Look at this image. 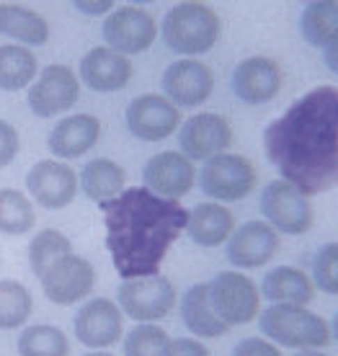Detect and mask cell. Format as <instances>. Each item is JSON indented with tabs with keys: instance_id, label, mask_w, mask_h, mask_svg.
<instances>
[{
	"instance_id": "cell-29",
	"label": "cell",
	"mask_w": 338,
	"mask_h": 356,
	"mask_svg": "<svg viewBox=\"0 0 338 356\" xmlns=\"http://www.w3.org/2000/svg\"><path fill=\"white\" fill-rule=\"evenodd\" d=\"M36 225V207L29 199V194L18 188H0V232L10 238H21L34 230Z\"/></svg>"
},
{
	"instance_id": "cell-1",
	"label": "cell",
	"mask_w": 338,
	"mask_h": 356,
	"mask_svg": "<svg viewBox=\"0 0 338 356\" xmlns=\"http://www.w3.org/2000/svg\"><path fill=\"white\" fill-rule=\"evenodd\" d=\"M264 150L282 181L305 196L325 194L338 181V90L318 86L289 104L264 129Z\"/></svg>"
},
{
	"instance_id": "cell-7",
	"label": "cell",
	"mask_w": 338,
	"mask_h": 356,
	"mask_svg": "<svg viewBox=\"0 0 338 356\" xmlns=\"http://www.w3.org/2000/svg\"><path fill=\"white\" fill-rule=\"evenodd\" d=\"M261 214L264 222H268L279 235H305L315 222V207L312 199L289 186L287 181L276 178L268 181L261 191Z\"/></svg>"
},
{
	"instance_id": "cell-32",
	"label": "cell",
	"mask_w": 338,
	"mask_h": 356,
	"mask_svg": "<svg viewBox=\"0 0 338 356\" xmlns=\"http://www.w3.org/2000/svg\"><path fill=\"white\" fill-rule=\"evenodd\" d=\"M72 253V241L65 235V232L54 230V227H47V230H39L29 241V266L34 271V276L45 274L47 268H52L54 264L65 256Z\"/></svg>"
},
{
	"instance_id": "cell-4",
	"label": "cell",
	"mask_w": 338,
	"mask_h": 356,
	"mask_svg": "<svg viewBox=\"0 0 338 356\" xmlns=\"http://www.w3.org/2000/svg\"><path fill=\"white\" fill-rule=\"evenodd\" d=\"M223 34V21L217 10L199 0H186L176 3L166 13L161 26L163 44L173 54L196 60L199 54H207Z\"/></svg>"
},
{
	"instance_id": "cell-37",
	"label": "cell",
	"mask_w": 338,
	"mask_h": 356,
	"mask_svg": "<svg viewBox=\"0 0 338 356\" xmlns=\"http://www.w3.org/2000/svg\"><path fill=\"white\" fill-rule=\"evenodd\" d=\"M163 356H212L204 341L194 339V336H181V339H170Z\"/></svg>"
},
{
	"instance_id": "cell-39",
	"label": "cell",
	"mask_w": 338,
	"mask_h": 356,
	"mask_svg": "<svg viewBox=\"0 0 338 356\" xmlns=\"http://www.w3.org/2000/svg\"><path fill=\"white\" fill-rule=\"evenodd\" d=\"M336 47L338 44H330V47H325V49H323V52H325V63H328L330 70H336Z\"/></svg>"
},
{
	"instance_id": "cell-23",
	"label": "cell",
	"mask_w": 338,
	"mask_h": 356,
	"mask_svg": "<svg viewBox=\"0 0 338 356\" xmlns=\"http://www.w3.org/2000/svg\"><path fill=\"white\" fill-rule=\"evenodd\" d=\"M261 300L266 297L271 305H297L307 307L315 300V286L310 274L300 266H274L264 274L261 282Z\"/></svg>"
},
{
	"instance_id": "cell-11",
	"label": "cell",
	"mask_w": 338,
	"mask_h": 356,
	"mask_svg": "<svg viewBox=\"0 0 338 356\" xmlns=\"http://www.w3.org/2000/svg\"><path fill=\"white\" fill-rule=\"evenodd\" d=\"M72 333L90 351H106L124 339V315L108 297H90L72 318Z\"/></svg>"
},
{
	"instance_id": "cell-8",
	"label": "cell",
	"mask_w": 338,
	"mask_h": 356,
	"mask_svg": "<svg viewBox=\"0 0 338 356\" xmlns=\"http://www.w3.org/2000/svg\"><path fill=\"white\" fill-rule=\"evenodd\" d=\"M209 302H212L217 318L227 325H248L261 312V292L256 282L241 271H223L212 282H207Z\"/></svg>"
},
{
	"instance_id": "cell-22",
	"label": "cell",
	"mask_w": 338,
	"mask_h": 356,
	"mask_svg": "<svg viewBox=\"0 0 338 356\" xmlns=\"http://www.w3.org/2000/svg\"><path fill=\"white\" fill-rule=\"evenodd\" d=\"M235 230V214L220 202H199L188 209L186 232L199 248H220Z\"/></svg>"
},
{
	"instance_id": "cell-41",
	"label": "cell",
	"mask_w": 338,
	"mask_h": 356,
	"mask_svg": "<svg viewBox=\"0 0 338 356\" xmlns=\"http://www.w3.org/2000/svg\"><path fill=\"white\" fill-rule=\"evenodd\" d=\"M83 356H116V354H111V351H88V354Z\"/></svg>"
},
{
	"instance_id": "cell-33",
	"label": "cell",
	"mask_w": 338,
	"mask_h": 356,
	"mask_svg": "<svg viewBox=\"0 0 338 356\" xmlns=\"http://www.w3.org/2000/svg\"><path fill=\"white\" fill-rule=\"evenodd\" d=\"M170 336L158 323H137L122 339L124 356H163Z\"/></svg>"
},
{
	"instance_id": "cell-24",
	"label": "cell",
	"mask_w": 338,
	"mask_h": 356,
	"mask_svg": "<svg viewBox=\"0 0 338 356\" xmlns=\"http://www.w3.org/2000/svg\"><path fill=\"white\" fill-rule=\"evenodd\" d=\"M181 321H184L188 333L199 341L220 339V336H225L230 330L217 318V312H214L212 302H209L207 282L191 284L184 292V297H181Z\"/></svg>"
},
{
	"instance_id": "cell-21",
	"label": "cell",
	"mask_w": 338,
	"mask_h": 356,
	"mask_svg": "<svg viewBox=\"0 0 338 356\" xmlns=\"http://www.w3.org/2000/svg\"><path fill=\"white\" fill-rule=\"evenodd\" d=\"M134 65L129 57L108 47H93L81 60V83L96 93H116L132 81Z\"/></svg>"
},
{
	"instance_id": "cell-10",
	"label": "cell",
	"mask_w": 338,
	"mask_h": 356,
	"mask_svg": "<svg viewBox=\"0 0 338 356\" xmlns=\"http://www.w3.org/2000/svg\"><path fill=\"white\" fill-rule=\"evenodd\" d=\"M108 49L132 57L147 52L158 39V24L150 10L140 6H116L101 26Z\"/></svg>"
},
{
	"instance_id": "cell-6",
	"label": "cell",
	"mask_w": 338,
	"mask_h": 356,
	"mask_svg": "<svg viewBox=\"0 0 338 356\" xmlns=\"http://www.w3.org/2000/svg\"><path fill=\"white\" fill-rule=\"evenodd\" d=\"M178 302V292L168 276L155 274L143 279H127L116 289V305L124 318L134 323L166 321Z\"/></svg>"
},
{
	"instance_id": "cell-20",
	"label": "cell",
	"mask_w": 338,
	"mask_h": 356,
	"mask_svg": "<svg viewBox=\"0 0 338 356\" xmlns=\"http://www.w3.org/2000/svg\"><path fill=\"white\" fill-rule=\"evenodd\" d=\"M101 140V119L93 114H67L49 129L47 147L54 161H78Z\"/></svg>"
},
{
	"instance_id": "cell-3",
	"label": "cell",
	"mask_w": 338,
	"mask_h": 356,
	"mask_svg": "<svg viewBox=\"0 0 338 356\" xmlns=\"http://www.w3.org/2000/svg\"><path fill=\"white\" fill-rule=\"evenodd\" d=\"M258 328L261 336L271 341L279 348H325L336 341V330L328 325L325 318L307 307L297 305H268L266 310L258 312Z\"/></svg>"
},
{
	"instance_id": "cell-35",
	"label": "cell",
	"mask_w": 338,
	"mask_h": 356,
	"mask_svg": "<svg viewBox=\"0 0 338 356\" xmlns=\"http://www.w3.org/2000/svg\"><path fill=\"white\" fill-rule=\"evenodd\" d=\"M18 150H21V134L10 122L0 119V170L8 168L10 163L18 158Z\"/></svg>"
},
{
	"instance_id": "cell-17",
	"label": "cell",
	"mask_w": 338,
	"mask_h": 356,
	"mask_svg": "<svg viewBox=\"0 0 338 356\" xmlns=\"http://www.w3.org/2000/svg\"><path fill=\"white\" fill-rule=\"evenodd\" d=\"M284 86V70L274 57L253 54L235 65L232 70V90L238 101L248 106H261L279 96Z\"/></svg>"
},
{
	"instance_id": "cell-36",
	"label": "cell",
	"mask_w": 338,
	"mask_h": 356,
	"mask_svg": "<svg viewBox=\"0 0 338 356\" xmlns=\"http://www.w3.org/2000/svg\"><path fill=\"white\" fill-rule=\"evenodd\" d=\"M232 356H284V354H282V348L274 346L264 336H248V339L235 343Z\"/></svg>"
},
{
	"instance_id": "cell-30",
	"label": "cell",
	"mask_w": 338,
	"mask_h": 356,
	"mask_svg": "<svg viewBox=\"0 0 338 356\" xmlns=\"http://www.w3.org/2000/svg\"><path fill=\"white\" fill-rule=\"evenodd\" d=\"M34 312V297L24 282L0 279V330L24 328Z\"/></svg>"
},
{
	"instance_id": "cell-28",
	"label": "cell",
	"mask_w": 338,
	"mask_h": 356,
	"mask_svg": "<svg viewBox=\"0 0 338 356\" xmlns=\"http://www.w3.org/2000/svg\"><path fill=\"white\" fill-rule=\"evenodd\" d=\"M39 75L36 54L21 44H0V90L16 93L29 88Z\"/></svg>"
},
{
	"instance_id": "cell-16",
	"label": "cell",
	"mask_w": 338,
	"mask_h": 356,
	"mask_svg": "<svg viewBox=\"0 0 338 356\" xmlns=\"http://www.w3.org/2000/svg\"><path fill=\"white\" fill-rule=\"evenodd\" d=\"M163 96L176 108H196L209 101L214 90V72L202 60L181 57L163 72Z\"/></svg>"
},
{
	"instance_id": "cell-13",
	"label": "cell",
	"mask_w": 338,
	"mask_h": 356,
	"mask_svg": "<svg viewBox=\"0 0 338 356\" xmlns=\"http://www.w3.org/2000/svg\"><path fill=\"white\" fill-rule=\"evenodd\" d=\"M39 284L52 305H60V307L81 305L96 289V268L88 259L70 253L57 261L52 268H47L39 276Z\"/></svg>"
},
{
	"instance_id": "cell-2",
	"label": "cell",
	"mask_w": 338,
	"mask_h": 356,
	"mask_svg": "<svg viewBox=\"0 0 338 356\" xmlns=\"http://www.w3.org/2000/svg\"><path fill=\"white\" fill-rule=\"evenodd\" d=\"M98 209L106 227V250L124 282L161 274L168 250L186 232L188 209L145 186H127Z\"/></svg>"
},
{
	"instance_id": "cell-5",
	"label": "cell",
	"mask_w": 338,
	"mask_h": 356,
	"mask_svg": "<svg viewBox=\"0 0 338 356\" xmlns=\"http://www.w3.org/2000/svg\"><path fill=\"white\" fill-rule=\"evenodd\" d=\"M256 165L238 152H220L204 161V168L199 170V188L204 191V196H209V202L220 204L243 202L256 191Z\"/></svg>"
},
{
	"instance_id": "cell-14",
	"label": "cell",
	"mask_w": 338,
	"mask_h": 356,
	"mask_svg": "<svg viewBox=\"0 0 338 356\" xmlns=\"http://www.w3.org/2000/svg\"><path fill=\"white\" fill-rule=\"evenodd\" d=\"M26 191L29 199L42 209H52V212L65 209L75 202V196L81 191L78 170L70 163L54 161V158L39 161L26 173Z\"/></svg>"
},
{
	"instance_id": "cell-25",
	"label": "cell",
	"mask_w": 338,
	"mask_h": 356,
	"mask_svg": "<svg viewBox=\"0 0 338 356\" xmlns=\"http://www.w3.org/2000/svg\"><path fill=\"white\" fill-rule=\"evenodd\" d=\"M0 34L21 47H42L49 42V21L39 10L16 3H0Z\"/></svg>"
},
{
	"instance_id": "cell-38",
	"label": "cell",
	"mask_w": 338,
	"mask_h": 356,
	"mask_svg": "<svg viewBox=\"0 0 338 356\" xmlns=\"http://www.w3.org/2000/svg\"><path fill=\"white\" fill-rule=\"evenodd\" d=\"M75 10H81L86 16H108L116 8L114 0H75Z\"/></svg>"
},
{
	"instance_id": "cell-31",
	"label": "cell",
	"mask_w": 338,
	"mask_h": 356,
	"mask_svg": "<svg viewBox=\"0 0 338 356\" xmlns=\"http://www.w3.org/2000/svg\"><path fill=\"white\" fill-rule=\"evenodd\" d=\"M18 356H70V341L63 328L39 323L18 333Z\"/></svg>"
},
{
	"instance_id": "cell-40",
	"label": "cell",
	"mask_w": 338,
	"mask_h": 356,
	"mask_svg": "<svg viewBox=\"0 0 338 356\" xmlns=\"http://www.w3.org/2000/svg\"><path fill=\"white\" fill-rule=\"evenodd\" d=\"M294 356H330V354H325L321 348H307V351H297Z\"/></svg>"
},
{
	"instance_id": "cell-9",
	"label": "cell",
	"mask_w": 338,
	"mask_h": 356,
	"mask_svg": "<svg viewBox=\"0 0 338 356\" xmlns=\"http://www.w3.org/2000/svg\"><path fill=\"white\" fill-rule=\"evenodd\" d=\"M78 98H81V78L70 65L63 63L42 67V72L26 90L29 108L39 119H54L70 111L78 104Z\"/></svg>"
},
{
	"instance_id": "cell-19",
	"label": "cell",
	"mask_w": 338,
	"mask_h": 356,
	"mask_svg": "<svg viewBox=\"0 0 338 356\" xmlns=\"http://www.w3.org/2000/svg\"><path fill=\"white\" fill-rule=\"evenodd\" d=\"M145 188L163 199H181L196 184V165L178 150H166L152 155L143 170Z\"/></svg>"
},
{
	"instance_id": "cell-26",
	"label": "cell",
	"mask_w": 338,
	"mask_h": 356,
	"mask_svg": "<svg viewBox=\"0 0 338 356\" xmlns=\"http://www.w3.org/2000/svg\"><path fill=\"white\" fill-rule=\"evenodd\" d=\"M78 186L90 202H108L127 188V170L111 158H93L83 165Z\"/></svg>"
},
{
	"instance_id": "cell-34",
	"label": "cell",
	"mask_w": 338,
	"mask_h": 356,
	"mask_svg": "<svg viewBox=\"0 0 338 356\" xmlns=\"http://www.w3.org/2000/svg\"><path fill=\"white\" fill-rule=\"evenodd\" d=\"M312 286L321 292L336 297L338 294V243L330 241L321 245L312 259Z\"/></svg>"
},
{
	"instance_id": "cell-27",
	"label": "cell",
	"mask_w": 338,
	"mask_h": 356,
	"mask_svg": "<svg viewBox=\"0 0 338 356\" xmlns=\"http://www.w3.org/2000/svg\"><path fill=\"white\" fill-rule=\"evenodd\" d=\"M300 34L307 44L325 49L338 44V3L336 0H318L307 3L300 16Z\"/></svg>"
},
{
	"instance_id": "cell-15",
	"label": "cell",
	"mask_w": 338,
	"mask_h": 356,
	"mask_svg": "<svg viewBox=\"0 0 338 356\" xmlns=\"http://www.w3.org/2000/svg\"><path fill=\"white\" fill-rule=\"evenodd\" d=\"M127 129L143 143H161L181 127V108H176L163 93H143L129 101L124 111Z\"/></svg>"
},
{
	"instance_id": "cell-12",
	"label": "cell",
	"mask_w": 338,
	"mask_h": 356,
	"mask_svg": "<svg viewBox=\"0 0 338 356\" xmlns=\"http://www.w3.org/2000/svg\"><path fill=\"white\" fill-rule=\"evenodd\" d=\"M232 124L217 111H199L178 127L181 155L191 163H204L220 152H227L232 145Z\"/></svg>"
},
{
	"instance_id": "cell-18",
	"label": "cell",
	"mask_w": 338,
	"mask_h": 356,
	"mask_svg": "<svg viewBox=\"0 0 338 356\" xmlns=\"http://www.w3.org/2000/svg\"><path fill=\"white\" fill-rule=\"evenodd\" d=\"M282 235L264 220H248L235 227L225 243L227 261L238 268H264L279 253Z\"/></svg>"
}]
</instances>
